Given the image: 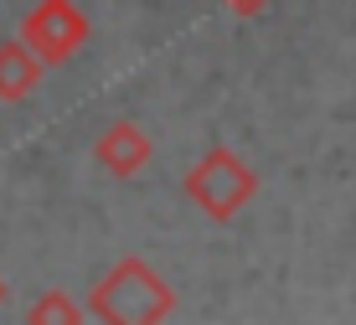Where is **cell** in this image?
Listing matches in <instances>:
<instances>
[{"instance_id":"cell-2","label":"cell","mask_w":356,"mask_h":325,"mask_svg":"<svg viewBox=\"0 0 356 325\" xmlns=\"http://www.w3.org/2000/svg\"><path fill=\"white\" fill-rule=\"evenodd\" d=\"M186 196L196 207L207 212L212 222H232L243 207L259 196V176H253V166L238 155V150L227 145H212L202 160L186 171Z\"/></svg>"},{"instance_id":"cell-6","label":"cell","mask_w":356,"mask_h":325,"mask_svg":"<svg viewBox=\"0 0 356 325\" xmlns=\"http://www.w3.org/2000/svg\"><path fill=\"white\" fill-rule=\"evenodd\" d=\"M26 325H83V305L67 290H47V294L31 299Z\"/></svg>"},{"instance_id":"cell-4","label":"cell","mask_w":356,"mask_h":325,"mask_svg":"<svg viewBox=\"0 0 356 325\" xmlns=\"http://www.w3.org/2000/svg\"><path fill=\"white\" fill-rule=\"evenodd\" d=\"M150 155H155V145H150V134H145L134 119H114L93 140V160L108 171V176H134V171L150 166Z\"/></svg>"},{"instance_id":"cell-5","label":"cell","mask_w":356,"mask_h":325,"mask_svg":"<svg viewBox=\"0 0 356 325\" xmlns=\"http://www.w3.org/2000/svg\"><path fill=\"white\" fill-rule=\"evenodd\" d=\"M42 83V68L21 42H0V104H26Z\"/></svg>"},{"instance_id":"cell-8","label":"cell","mask_w":356,"mask_h":325,"mask_svg":"<svg viewBox=\"0 0 356 325\" xmlns=\"http://www.w3.org/2000/svg\"><path fill=\"white\" fill-rule=\"evenodd\" d=\"M6 294H10V290H6V279H0V305H6Z\"/></svg>"},{"instance_id":"cell-1","label":"cell","mask_w":356,"mask_h":325,"mask_svg":"<svg viewBox=\"0 0 356 325\" xmlns=\"http://www.w3.org/2000/svg\"><path fill=\"white\" fill-rule=\"evenodd\" d=\"M170 310H176V290L134 253L119 258L88 294V315L104 325H165Z\"/></svg>"},{"instance_id":"cell-3","label":"cell","mask_w":356,"mask_h":325,"mask_svg":"<svg viewBox=\"0 0 356 325\" xmlns=\"http://www.w3.org/2000/svg\"><path fill=\"white\" fill-rule=\"evenodd\" d=\"M21 47L36 57V68H63L83 52V42H88V16L78 10V0H36L26 10V21H21Z\"/></svg>"},{"instance_id":"cell-7","label":"cell","mask_w":356,"mask_h":325,"mask_svg":"<svg viewBox=\"0 0 356 325\" xmlns=\"http://www.w3.org/2000/svg\"><path fill=\"white\" fill-rule=\"evenodd\" d=\"M227 10H238V16H259V10H268V0H227Z\"/></svg>"}]
</instances>
